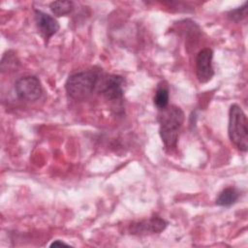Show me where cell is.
I'll return each mask as SVG.
<instances>
[{
    "label": "cell",
    "mask_w": 248,
    "mask_h": 248,
    "mask_svg": "<svg viewBox=\"0 0 248 248\" xmlns=\"http://www.w3.org/2000/svg\"><path fill=\"white\" fill-rule=\"evenodd\" d=\"M246 16H247V3H244L242 7H239L234 10H231L227 14L228 18L235 22L242 20L244 17H246Z\"/></svg>",
    "instance_id": "obj_13"
},
{
    "label": "cell",
    "mask_w": 248,
    "mask_h": 248,
    "mask_svg": "<svg viewBox=\"0 0 248 248\" xmlns=\"http://www.w3.org/2000/svg\"><path fill=\"white\" fill-rule=\"evenodd\" d=\"M50 247H57V246H69V244L65 243L62 240H54L52 243H50L49 245Z\"/></svg>",
    "instance_id": "obj_14"
},
{
    "label": "cell",
    "mask_w": 248,
    "mask_h": 248,
    "mask_svg": "<svg viewBox=\"0 0 248 248\" xmlns=\"http://www.w3.org/2000/svg\"><path fill=\"white\" fill-rule=\"evenodd\" d=\"M169 98L170 96L168 88L166 86H159L154 96V105L162 110L168 107Z\"/></svg>",
    "instance_id": "obj_11"
},
{
    "label": "cell",
    "mask_w": 248,
    "mask_h": 248,
    "mask_svg": "<svg viewBox=\"0 0 248 248\" xmlns=\"http://www.w3.org/2000/svg\"><path fill=\"white\" fill-rule=\"evenodd\" d=\"M49 8L56 16H63L73 11L74 4L72 1H54L50 4Z\"/></svg>",
    "instance_id": "obj_10"
},
{
    "label": "cell",
    "mask_w": 248,
    "mask_h": 248,
    "mask_svg": "<svg viewBox=\"0 0 248 248\" xmlns=\"http://www.w3.org/2000/svg\"><path fill=\"white\" fill-rule=\"evenodd\" d=\"M16 96L24 101H36L43 93L40 80L34 76H25L18 78L15 83Z\"/></svg>",
    "instance_id": "obj_4"
},
{
    "label": "cell",
    "mask_w": 248,
    "mask_h": 248,
    "mask_svg": "<svg viewBox=\"0 0 248 248\" xmlns=\"http://www.w3.org/2000/svg\"><path fill=\"white\" fill-rule=\"evenodd\" d=\"M239 198V191L234 187L224 189L216 199V204L220 206H230L233 204Z\"/></svg>",
    "instance_id": "obj_9"
},
{
    "label": "cell",
    "mask_w": 248,
    "mask_h": 248,
    "mask_svg": "<svg viewBox=\"0 0 248 248\" xmlns=\"http://www.w3.org/2000/svg\"><path fill=\"white\" fill-rule=\"evenodd\" d=\"M34 13L37 28L44 39L47 41L59 30V23L54 17L40 10H35Z\"/></svg>",
    "instance_id": "obj_7"
},
{
    "label": "cell",
    "mask_w": 248,
    "mask_h": 248,
    "mask_svg": "<svg viewBox=\"0 0 248 248\" xmlns=\"http://www.w3.org/2000/svg\"><path fill=\"white\" fill-rule=\"evenodd\" d=\"M97 81L98 77L96 73L91 71L79 72L73 74L68 78L65 83V88L72 99L83 101L92 94Z\"/></svg>",
    "instance_id": "obj_3"
},
{
    "label": "cell",
    "mask_w": 248,
    "mask_h": 248,
    "mask_svg": "<svg viewBox=\"0 0 248 248\" xmlns=\"http://www.w3.org/2000/svg\"><path fill=\"white\" fill-rule=\"evenodd\" d=\"M125 80L122 77L112 75L104 82L102 93L109 100H118L123 97Z\"/></svg>",
    "instance_id": "obj_8"
},
{
    "label": "cell",
    "mask_w": 248,
    "mask_h": 248,
    "mask_svg": "<svg viewBox=\"0 0 248 248\" xmlns=\"http://www.w3.org/2000/svg\"><path fill=\"white\" fill-rule=\"evenodd\" d=\"M228 134L231 141L239 150L246 152L248 149V128L247 117L242 108L234 104L229 111Z\"/></svg>",
    "instance_id": "obj_2"
},
{
    "label": "cell",
    "mask_w": 248,
    "mask_h": 248,
    "mask_svg": "<svg viewBox=\"0 0 248 248\" xmlns=\"http://www.w3.org/2000/svg\"><path fill=\"white\" fill-rule=\"evenodd\" d=\"M167 227V222L159 217L153 216L147 220H141L132 223L129 227V232L132 234H146V233H159Z\"/></svg>",
    "instance_id": "obj_6"
},
{
    "label": "cell",
    "mask_w": 248,
    "mask_h": 248,
    "mask_svg": "<svg viewBox=\"0 0 248 248\" xmlns=\"http://www.w3.org/2000/svg\"><path fill=\"white\" fill-rule=\"evenodd\" d=\"M16 58L11 51H8L4 54L1 60V70L2 72H8V71H15L16 69Z\"/></svg>",
    "instance_id": "obj_12"
},
{
    "label": "cell",
    "mask_w": 248,
    "mask_h": 248,
    "mask_svg": "<svg viewBox=\"0 0 248 248\" xmlns=\"http://www.w3.org/2000/svg\"><path fill=\"white\" fill-rule=\"evenodd\" d=\"M213 51L211 48H203L199 51L196 58V74L201 83L209 81L213 75L214 69L212 66Z\"/></svg>",
    "instance_id": "obj_5"
},
{
    "label": "cell",
    "mask_w": 248,
    "mask_h": 248,
    "mask_svg": "<svg viewBox=\"0 0 248 248\" xmlns=\"http://www.w3.org/2000/svg\"><path fill=\"white\" fill-rule=\"evenodd\" d=\"M162 110L163 113L159 117V133L165 147L171 150L177 145L179 131L184 122V112L176 106L167 107Z\"/></svg>",
    "instance_id": "obj_1"
}]
</instances>
